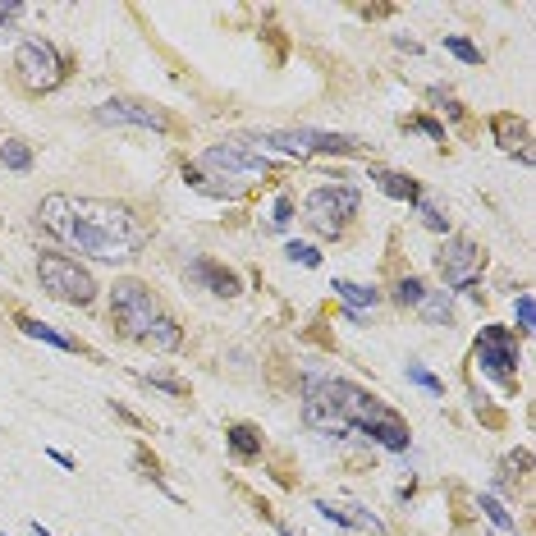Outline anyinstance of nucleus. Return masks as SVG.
Segmentation results:
<instances>
[{"instance_id":"1","label":"nucleus","mask_w":536,"mask_h":536,"mask_svg":"<svg viewBox=\"0 0 536 536\" xmlns=\"http://www.w3.org/2000/svg\"><path fill=\"white\" fill-rule=\"evenodd\" d=\"M147 225L133 216V207L124 202H74L69 211V234L65 243H74L78 252H88L97 262H124V257H138L147 248Z\"/></svg>"},{"instance_id":"2","label":"nucleus","mask_w":536,"mask_h":536,"mask_svg":"<svg viewBox=\"0 0 536 536\" xmlns=\"http://www.w3.org/2000/svg\"><path fill=\"white\" fill-rule=\"evenodd\" d=\"M37 280L51 298L69 307H92L97 303V280H92L88 266H78L69 252H37Z\"/></svg>"},{"instance_id":"3","label":"nucleus","mask_w":536,"mask_h":536,"mask_svg":"<svg viewBox=\"0 0 536 536\" xmlns=\"http://www.w3.org/2000/svg\"><path fill=\"white\" fill-rule=\"evenodd\" d=\"M110 317H115V335L143 344V335L165 312H161V298H156L143 280H120V285L110 289Z\"/></svg>"},{"instance_id":"4","label":"nucleus","mask_w":536,"mask_h":536,"mask_svg":"<svg viewBox=\"0 0 536 536\" xmlns=\"http://www.w3.org/2000/svg\"><path fill=\"white\" fill-rule=\"evenodd\" d=\"M243 143L271 147L275 156L280 152H289V156H349V152H358V138L326 133V129H275V133H252Z\"/></svg>"},{"instance_id":"5","label":"nucleus","mask_w":536,"mask_h":536,"mask_svg":"<svg viewBox=\"0 0 536 536\" xmlns=\"http://www.w3.org/2000/svg\"><path fill=\"white\" fill-rule=\"evenodd\" d=\"M353 211H358V188H344V184H326V188H312L303 197V220L321 239H340L349 230Z\"/></svg>"},{"instance_id":"6","label":"nucleus","mask_w":536,"mask_h":536,"mask_svg":"<svg viewBox=\"0 0 536 536\" xmlns=\"http://www.w3.org/2000/svg\"><path fill=\"white\" fill-rule=\"evenodd\" d=\"M65 60H60V51H55L46 37H23L19 42V78L23 88L33 92V97H46V92H55V83L65 78Z\"/></svg>"},{"instance_id":"7","label":"nucleus","mask_w":536,"mask_h":536,"mask_svg":"<svg viewBox=\"0 0 536 536\" xmlns=\"http://www.w3.org/2000/svg\"><path fill=\"white\" fill-rule=\"evenodd\" d=\"M477 367H482L504 394H514V372H518V340H514V330L486 326L482 335H477Z\"/></svg>"},{"instance_id":"8","label":"nucleus","mask_w":536,"mask_h":536,"mask_svg":"<svg viewBox=\"0 0 536 536\" xmlns=\"http://www.w3.org/2000/svg\"><path fill=\"white\" fill-rule=\"evenodd\" d=\"M486 248L482 243H472V239H449L445 248L436 252V271L445 275V285L449 289H477V280L486 275Z\"/></svg>"},{"instance_id":"9","label":"nucleus","mask_w":536,"mask_h":536,"mask_svg":"<svg viewBox=\"0 0 536 536\" xmlns=\"http://www.w3.org/2000/svg\"><path fill=\"white\" fill-rule=\"evenodd\" d=\"M202 165L207 170H225V175H271L275 170V161L271 156H262V152H252L248 143H216V147H207L202 152Z\"/></svg>"},{"instance_id":"10","label":"nucleus","mask_w":536,"mask_h":536,"mask_svg":"<svg viewBox=\"0 0 536 536\" xmlns=\"http://www.w3.org/2000/svg\"><path fill=\"white\" fill-rule=\"evenodd\" d=\"M97 124H143V129L165 133L170 115L156 106H143V101H106V106H97Z\"/></svg>"},{"instance_id":"11","label":"nucleus","mask_w":536,"mask_h":536,"mask_svg":"<svg viewBox=\"0 0 536 536\" xmlns=\"http://www.w3.org/2000/svg\"><path fill=\"white\" fill-rule=\"evenodd\" d=\"M312 509H317L321 518H330V523L335 527H344V532H367V536H385V523L376 514H367V509H362V504H330V500H317L312 504Z\"/></svg>"},{"instance_id":"12","label":"nucleus","mask_w":536,"mask_h":536,"mask_svg":"<svg viewBox=\"0 0 536 536\" xmlns=\"http://www.w3.org/2000/svg\"><path fill=\"white\" fill-rule=\"evenodd\" d=\"M188 280H193V285H202V289H211L216 298H239V289H243L239 275H234L230 266L211 262V257H202V262L188 266Z\"/></svg>"},{"instance_id":"13","label":"nucleus","mask_w":536,"mask_h":536,"mask_svg":"<svg viewBox=\"0 0 536 536\" xmlns=\"http://www.w3.org/2000/svg\"><path fill=\"white\" fill-rule=\"evenodd\" d=\"M362 436H367V440H376V445H385L390 454H404V449L413 445V431L404 427V417L394 413V408H385L381 417H372V422L362 427Z\"/></svg>"},{"instance_id":"14","label":"nucleus","mask_w":536,"mask_h":536,"mask_svg":"<svg viewBox=\"0 0 536 536\" xmlns=\"http://www.w3.org/2000/svg\"><path fill=\"white\" fill-rule=\"evenodd\" d=\"M69 211H74V197H65V193L42 197V207H37V230H42V234H55V239L65 243V234H69Z\"/></svg>"},{"instance_id":"15","label":"nucleus","mask_w":536,"mask_h":536,"mask_svg":"<svg viewBox=\"0 0 536 536\" xmlns=\"http://www.w3.org/2000/svg\"><path fill=\"white\" fill-rule=\"evenodd\" d=\"M372 179H376V188H381L385 197H394V202H422V179H408V175H399V170H372Z\"/></svg>"},{"instance_id":"16","label":"nucleus","mask_w":536,"mask_h":536,"mask_svg":"<svg viewBox=\"0 0 536 536\" xmlns=\"http://www.w3.org/2000/svg\"><path fill=\"white\" fill-rule=\"evenodd\" d=\"M495 138H500V147L504 152H527L523 143H532V124L527 120H518V115H495Z\"/></svg>"},{"instance_id":"17","label":"nucleus","mask_w":536,"mask_h":536,"mask_svg":"<svg viewBox=\"0 0 536 536\" xmlns=\"http://www.w3.org/2000/svg\"><path fill=\"white\" fill-rule=\"evenodd\" d=\"M417 312H422L427 326H454V298H449V289H427L422 303H417Z\"/></svg>"},{"instance_id":"18","label":"nucleus","mask_w":536,"mask_h":536,"mask_svg":"<svg viewBox=\"0 0 536 536\" xmlns=\"http://www.w3.org/2000/svg\"><path fill=\"white\" fill-rule=\"evenodd\" d=\"M19 330H23V335H33V340H42V344H55V349H65V353H83V344H78V340H69L65 330L46 326V321L23 317V321H19Z\"/></svg>"},{"instance_id":"19","label":"nucleus","mask_w":536,"mask_h":536,"mask_svg":"<svg viewBox=\"0 0 536 536\" xmlns=\"http://www.w3.org/2000/svg\"><path fill=\"white\" fill-rule=\"evenodd\" d=\"M143 344H147V349H156V353H175L179 344H184V330L175 326V317H161V321H156V326L143 335Z\"/></svg>"},{"instance_id":"20","label":"nucleus","mask_w":536,"mask_h":536,"mask_svg":"<svg viewBox=\"0 0 536 536\" xmlns=\"http://www.w3.org/2000/svg\"><path fill=\"white\" fill-rule=\"evenodd\" d=\"M230 449H234V459L257 463V459H262V436H257V427H248V422L230 427Z\"/></svg>"},{"instance_id":"21","label":"nucleus","mask_w":536,"mask_h":536,"mask_svg":"<svg viewBox=\"0 0 536 536\" xmlns=\"http://www.w3.org/2000/svg\"><path fill=\"white\" fill-rule=\"evenodd\" d=\"M330 289H335L344 303H353V307H376V303H381V289H372V285H349V280H335Z\"/></svg>"},{"instance_id":"22","label":"nucleus","mask_w":536,"mask_h":536,"mask_svg":"<svg viewBox=\"0 0 536 536\" xmlns=\"http://www.w3.org/2000/svg\"><path fill=\"white\" fill-rule=\"evenodd\" d=\"M0 165L5 170H33V147L19 143V138H5L0 143Z\"/></svg>"},{"instance_id":"23","label":"nucleus","mask_w":536,"mask_h":536,"mask_svg":"<svg viewBox=\"0 0 536 536\" xmlns=\"http://www.w3.org/2000/svg\"><path fill=\"white\" fill-rule=\"evenodd\" d=\"M417 216H422V225L427 230H436V234H449V216H445V207H436V202H417Z\"/></svg>"},{"instance_id":"24","label":"nucleus","mask_w":536,"mask_h":536,"mask_svg":"<svg viewBox=\"0 0 536 536\" xmlns=\"http://www.w3.org/2000/svg\"><path fill=\"white\" fill-rule=\"evenodd\" d=\"M422 294H427V285H422L417 275H408V280L394 285V303H404V307H417V303H422Z\"/></svg>"},{"instance_id":"25","label":"nucleus","mask_w":536,"mask_h":536,"mask_svg":"<svg viewBox=\"0 0 536 536\" xmlns=\"http://www.w3.org/2000/svg\"><path fill=\"white\" fill-rule=\"evenodd\" d=\"M514 317H518V335H532V330H536V303H532V294H523L514 303Z\"/></svg>"},{"instance_id":"26","label":"nucleus","mask_w":536,"mask_h":536,"mask_svg":"<svg viewBox=\"0 0 536 536\" xmlns=\"http://www.w3.org/2000/svg\"><path fill=\"white\" fill-rule=\"evenodd\" d=\"M147 385H156V390H170L175 399H188V381H179V376H170V372H147Z\"/></svg>"},{"instance_id":"27","label":"nucleus","mask_w":536,"mask_h":536,"mask_svg":"<svg viewBox=\"0 0 536 536\" xmlns=\"http://www.w3.org/2000/svg\"><path fill=\"white\" fill-rule=\"evenodd\" d=\"M445 46H449L454 55H459V60H468V65H482V60H486V55L477 51V46L468 42V37H459V33H449V37H445Z\"/></svg>"},{"instance_id":"28","label":"nucleus","mask_w":536,"mask_h":536,"mask_svg":"<svg viewBox=\"0 0 536 536\" xmlns=\"http://www.w3.org/2000/svg\"><path fill=\"white\" fill-rule=\"evenodd\" d=\"M289 262H298V266H321V252L312 248V243H289Z\"/></svg>"},{"instance_id":"29","label":"nucleus","mask_w":536,"mask_h":536,"mask_svg":"<svg viewBox=\"0 0 536 536\" xmlns=\"http://www.w3.org/2000/svg\"><path fill=\"white\" fill-rule=\"evenodd\" d=\"M408 376H413L417 385H427L431 394H445V381H440V376H431L427 367H422V362H408Z\"/></svg>"},{"instance_id":"30","label":"nucleus","mask_w":536,"mask_h":536,"mask_svg":"<svg viewBox=\"0 0 536 536\" xmlns=\"http://www.w3.org/2000/svg\"><path fill=\"white\" fill-rule=\"evenodd\" d=\"M477 504H482V509H486V518H491V523L500 527V532H509V527H514V518H509V514H504V509H500V504H495V495H482V500H477Z\"/></svg>"},{"instance_id":"31","label":"nucleus","mask_w":536,"mask_h":536,"mask_svg":"<svg viewBox=\"0 0 536 536\" xmlns=\"http://www.w3.org/2000/svg\"><path fill=\"white\" fill-rule=\"evenodd\" d=\"M289 211H294V202H289V197L280 193V197H275V202H271V220H275V230H285L289 220H294V216H289Z\"/></svg>"},{"instance_id":"32","label":"nucleus","mask_w":536,"mask_h":536,"mask_svg":"<svg viewBox=\"0 0 536 536\" xmlns=\"http://www.w3.org/2000/svg\"><path fill=\"white\" fill-rule=\"evenodd\" d=\"M417 129L427 133V138H436V143H445V129H440L436 120H417Z\"/></svg>"},{"instance_id":"33","label":"nucleus","mask_w":536,"mask_h":536,"mask_svg":"<svg viewBox=\"0 0 536 536\" xmlns=\"http://www.w3.org/2000/svg\"><path fill=\"white\" fill-rule=\"evenodd\" d=\"M46 454H51V459H55V463H60V468H65V472H74V459H69V454H60V449H55V445H51V449H46Z\"/></svg>"},{"instance_id":"34","label":"nucleus","mask_w":536,"mask_h":536,"mask_svg":"<svg viewBox=\"0 0 536 536\" xmlns=\"http://www.w3.org/2000/svg\"><path fill=\"white\" fill-rule=\"evenodd\" d=\"M394 46H399V51H413V55H422V46H417L413 37H394Z\"/></svg>"},{"instance_id":"35","label":"nucleus","mask_w":536,"mask_h":536,"mask_svg":"<svg viewBox=\"0 0 536 536\" xmlns=\"http://www.w3.org/2000/svg\"><path fill=\"white\" fill-rule=\"evenodd\" d=\"M275 536H298V532H289L285 523H275Z\"/></svg>"}]
</instances>
